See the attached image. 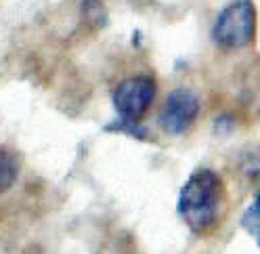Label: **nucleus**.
<instances>
[{
    "label": "nucleus",
    "instance_id": "obj_5",
    "mask_svg": "<svg viewBox=\"0 0 260 254\" xmlns=\"http://www.w3.org/2000/svg\"><path fill=\"white\" fill-rule=\"evenodd\" d=\"M107 133H120V135H128L133 139H139V141H147L149 139V131L141 126L139 122H133V120H124V118H116L113 122H109L105 126Z\"/></svg>",
    "mask_w": 260,
    "mask_h": 254
},
{
    "label": "nucleus",
    "instance_id": "obj_1",
    "mask_svg": "<svg viewBox=\"0 0 260 254\" xmlns=\"http://www.w3.org/2000/svg\"><path fill=\"white\" fill-rule=\"evenodd\" d=\"M220 200V177L210 168H198L181 187L176 210L193 233H204L216 223Z\"/></svg>",
    "mask_w": 260,
    "mask_h": 254
},
{
    "label": "nucleus",
    "instance_id": "obj_7",
    "mask_svg": "<svg viewBox=\"0 0 260 254\" xmlns=\"http://www.w3.org/2000/svg\"><path fill=\"white\" fill-rule=\"evenodd\" d=\"M82 15L94 27L107 25V9L103 5V0H82Z\"/></svg>",
    "mask_w": 260,
    "mask_h": 254
},
{
    "label": "nucleus",
    "instance_id": "obj_4",
    "mask_svg": "<svg viewBox=\"0 0 260 254\" xmlns=\"http://www.w3.org/2000/svg\"><path fill=\"white\" fill-rule=\"evenodd\" d=\"M200 116V97L189 88L172 90L159 112V129L166 135L178 137L191 129L195 118Z\"/></svg>",
    "mask_w": 260,
    "mask_h": 254
},
{
    "label": "nucleus",
    "instance_id": "obj_3",
    "mask_svg": "<svg viewBox=\"0 0 260 254\" xmlns=\"http://www.w3.org/2000/svg\"><path fill=\"white\" fill-rule=\"evenodd\" d=\"M155 99V80L149 76H133L122 80L111 94L118 118L139 122Z\"/></svg>",
    "mask_w": 260,
    "mask_h": 254
},
{
    "label": "nucleus",
    "instance_id": "obj_2",
    "mask_svg": "<svg viewBox=\"0 0 260 254\" xmlns=\"http://www.w3.org/2000/svg\"><path fill=\"white\" fill-rule=\"evenodd\" d=\"M256 36V7L252 0H231L212 23V42L220 51H239Z\"/></svg>",
    "mask_w": 260,
    "mask_h": 254
},
{
    "label": "nucleus",
    "instance_id": "obj_6",
    "mask_svg": "<svg viewBox=\"0 0 260 254\" xmlns=\"http://www.w3.org/2000/svg\"><path fill=\"white\" fill-rule=\"evenodd\" d=\"M17 174H19L17 160H15L11 153L0 151V194L9 192L13 183L17 181Z\"/></svg>",
    "mask_w": 260,
    "mask_h": 254
},
{
    "label": "nucleus",
    "instance_id": "obj_8",
    "mask_svg": "<svg viewBox=\"0 0 260 254\" xmlns=\"http://www.w3.org/2000/svg\"><path fill=\"white\" fill-rule=\"evenodd\" d=\"M233 126H235V120H233L229 114L218 116L216 122H214V133H216V135H229V133L233 131Z\"/></svg>",
    "mask_w": 260,
    "mask_h": 254
},
{
    "label": "nucleus",
    "instance_id": "obj_9",
    "mask_svg": "<svg viewBox=\"0 0 260 254\" xmlns=\"http://www.w3.org/2000/svg\"><path fill=\"white\" fill-rule=\"evenodd\" d=\"M254 206H256L258 212H260V192H258V196H256V200H254Z\"/></svg>",
    "mask_w": 260,
    "mask_h": 254
}]
</instances>
